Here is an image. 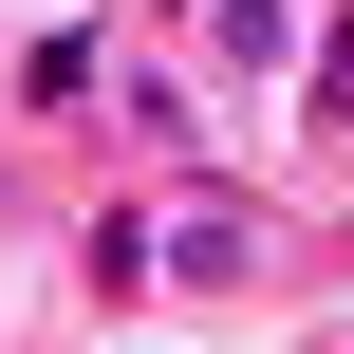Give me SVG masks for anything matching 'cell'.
Listing matches in <instances>:
<instances>
[{
	"mask_svg": "<svg viewBox=\"0 0 354 354\" xmlns=\"http://www.w3.org/2000/svg\"><path fill=\"white\" fill-rule=\"evenodd\" d=\"M205 280H261V205L168 187V205H149V299H205Z\"/></svg>",
	"mask_w": 354,
	"mask_h": 354,
	"instance_id": "6da1fadb",
	"label": "cell"
},
{
	"mask_svg": "<svg viewBox=\"0 0 354 354\" xmlns=\"http://www.w3.org/2000/svg\"><path fill=\"white\" fill-rule=\"evenodd\" d=\"M112 75H131V37H112V19H37V37H19V131H56V112H93Z\"/></svg>",
	"mask_w": 354,
	"mask_h": 354,
	"instance_id": "7a4b0ae2",
	"label": "cell"
},
{
	"mask_svg": "<svg viewBox=\"0 0 354 354\" xmlns=\"http://www.w3.org/2000/svg\"><path fill=\"white\" fill-rule=\"evenodd\" d=\"M0 112H19V75H0Z\"/></svg>",
	"mask_w": 354,
	"mask_h": 354,
	"instance_id": "8992f818",
	"label": "cell"
},
{
	"mask_svg": "<svg viewBox=\"0 0 354 354\" xmlns=\"http://www.w3.org/2000/svg\"><path fill=\"white\" fill-rule=\"evenodd\" d=\"M187 19H205V75H224V93H261V75L299 56V0H187Z\"/></svg>",
	"mask_w": 354,
	"mask_h": 354,
	"instance_id": "3957f363",
	"label": "cell"
},
{
	"mask_svg": "<svg viewBox=\"0 0 354 354\" xmlns=\"http://www.w3.org/2000/svg\"><path fill=\"white\" fill-rule=\"evenodd\" d=\"M112 112H131V131H149V149H187V131H205V93H187V75H149V56H131V75H112Z\"/></svg>",
	"mask_w": 354,
	"mask_h": 354,
	"instance_id": "277c9868",
	"label": "cell"
},
{
	"mask_svg": "<svg viewBox=\"0 0 354 354\" xmlns=\"http://www.w3.org/2000/svg\"><path fill=\"white\" fill-rule=\"evenodd\" d=\"M75 280H93V299H149V205H112V224L75 243Z\"/></svg>",
	"mask_w": 354,
	"mask_h": 354,
	"instance_id": "5b68a950",
	"label": "cell"
}]
</instances>
